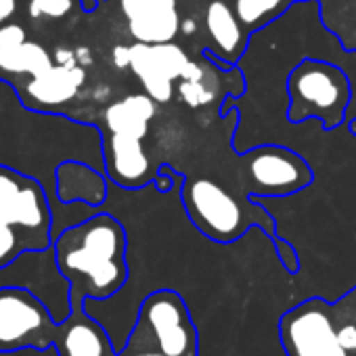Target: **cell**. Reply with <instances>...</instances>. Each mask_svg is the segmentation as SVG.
Returning <instances> with one entry per match:
<instances>
[{"instance_id":"7","label":"cell","mask_w":356,"mask_h":356,"mask_svg":"<svg viewBox=\"0 0 356 356\" xmlns=\"http://www.w3.org/2000/svg\"><path fill=\"white\" fill-rule=\"evenodd\" d=\"M243 193L250 197H289L314 181L310 163L289 147L258 145L239 157Z\"/></svg>"},{"instance_id":"17","label":"cell","mask_w":356,"mask_h":356,"mask_svg":"<svg viewBox=\"0 0 356 356\" xmlns=\"http://www.w3.org/2000/svg\"><path fill=\"white\" fill-rule=\"evenodd\" d=\"M333 308L339 343L350 356H356V287L350 289L341 300L333 302Z\"/></svg>"},{"instance_id":"3","label":"cell","mask_w":356,"mask_h":356,"mask_svg":"<svg viewBox=\"0 0 356 356\" xmlns=\"http://www.w3.org/2000/svg\"><path fill=\"white\" fill-rule=\"evenodd\" d=\"M53 206L36 176L0 163V268L53 245Z\"/></svg>"},{"instance_id":"18","label":"cell","mask_w":356,"mask_h":356,"mask_svg":"<svg viewBox=\"0 0 356 356\" xmlns=\"http://www.w3.org/2000/svg\"><path fill=\"white\" fill-rule=\"evenodd\" d=\"M155 178H153V185L159 193H168L178 181H183L185 174L183 172H178V170H172L170 165H159L155 170Z\"/></svg>"},{"instance_id":"10","label":"cell","mask_w":356,"mask_h":356,"mask_svg":"<svg viewBox=\"0 0 356 356\" xmlns=\"http://www.w3.org/2000/svg\"><path fill=\"white\" fill-rule=\"evenodd\" d=\"M113 65L118 70L130 67L132 74L140 80L145 92L155 103H168L172 99L174 82L183 80L191 65L189 57L181 47L174 42L165 44H143L136 42L132 47H115Z\"/></svg>"},{"instance_id":"13","label":"cell","mask_w":356,"mask_h":356,"mask_svg":"<svg viewBox=\"0 0 356 356\" xmlns=\"http://www.w3.org/2000/svg\"><path fill=\"white\" fill-rule=\"evenodd\" d=\"M109 200V178L105 172L86 161L65 159L55 170V204L53 214L63 204H86L103 208Z\"/></svg>"},{"instance_id":"9","label":"cell","mask_w":356,"mask_h":356,"mask_svg":"<svg viewBox=\"0 0 356 356\" xmlns=\"http://www.w3.org/2000/svg\"><path fill=\"white\" fill-rule=\"evenodd\" d=\"M279 339L287 356H350L337 337L335 308L323 298H308L283 312Z\"/></svg>"},{"instance_id":"16","label":"cell","mask_w":356,"mask_h":356,"mask_svg":"<svg viewBox=\"0 0 356 356\" xmlns=\"http://www.w3.org/2000/svg\"><path fill=\"white\" fill-rule=\"evenodd\" d=\"M293 0H235V15L248 34L260 32L264 26L281 17Z\"/></svg>"},{"instance_id":"4","label":"cell","mask_w":356,"mask_h":356,"mask_svg":"<svg viewBox=\"0 0 356 356\" xmlns=\"http://www.w3.org/2000/svg\"><path fill=\"white\" fill-rule=\"evenodd\" d=\"M153 115L155 101L147 92L128 95L107 105L101 124H95L101 132L105 174L118 189L138 191L153 183L157 172L143 147Z\"/></svg>"},{"instance_id":"6","label":"cell","mask_w":356,"mask_h":356,"mask_svg":"<svg viewBox=\"0 0 356 356\" xmlns=\"http://www.w3.org/2000/svg\"><path fill=\"white\" fill-rule=\"evenodd\" d=\"M124 346L165 356H200L197 327L183 296L174 289L151 291L140 302L134 329Z\"/></svg>"},{"instance_id":"11","label":"cell","mask_w":356,"mask_h":356,"mask_svg":"<svg viewBox=\"0 0 356 356\" xmlns=\"http://www.w3.org/2000/svg\"><path fill=\"white\" fill-rule=\"evenodd\" d=\"M0 287H24L40 298L57 323L72 312L70 283L61 275L53 245L47 250L24 252L17 260L0 268Z\"/></svg>"},{"instance_id":"14","label":"cell","mask_w":356,"mask_h":356,"mask_svg":"<svg viewBox=\"0 0 356 356\" xmlns=\"http://www.w3.org/2000/svg\"><path fill=\"white\" fill-rule=\"evenodd\" d=\"M53 348L59 356H120L103 325L84 306H74L59 323Z\"/></svg>"},{"instance_id":"8","label":"cell","mask_w":356,"mask_h":356,"mask_svg":"<svg viewBox=\"0 0 356 356\" xmlns=\"http://www.w3.org/2000/svg\"><path fill=\"white\" fill-rule=\"evenodd\" d=\"M59 323L49 306L24 287H0V352L49 350Z\"/></svg>"},{"instance_id":"20","label":"cell","mask_w":356,"mask_h":356,"mask_svg":"<svg viewBox=\"0 0 356 356\" xmlns=\"http://www.w3.org/2000/svg\"><path fill=\"white\" fill-rule=\"evenodd\" d=\"M348 130H350V134H352V136H356V118L348 122Z\"/></svg>"},{"instance_id":"21","label":"cell","mask_w":356,"mask_h":356,"mask_svg":"<svg viewBox=\"0 0 356 356\" xmlns=\"http://www.w3.org/2000/svg\"><path fill=\"white\" fill-rule=\"evenodd\" d=\"M352 3H356V0H352Z\"/></svg>"},{"instance_id":"15","label":"cell","mask_w":356,"mask_h":356,"mask_svg":"<svg viewBox=\"0 0 356 356\" xmlns=\"http://www.w3.org/2000/svg\"><path fill=\"white\" fill-rule=\"evenodd\" d=\"M206 32L212 42L208 51H212L220 61L229 65H237L241 55L248 49L250 34L241 26L235 15V9L225 0H212L206 9Z\"/></svg>"},{"instance_id":"2","label":"cell","mask_w":356,"mask_h":356,"mask_svg":"<svg viewBox=\"0 0 356 356\" xmlns=\"http://www.w3.org/2000/svg\"><path fill=\"white\" fill-rule=\"evenodd\" d=\"M181 202L193 227L210 241L233 243L239 241L252 227H258L273 241L283 264H293L298 260L296 248L287 239L279 237L275 216L250 195H237L210 176L185 174Z\"/></svg>"},{"instance_id":"5","label":"cell","mask_w":356,"mask_h":356,"mask_svg":"<svg viewBox=\"0 0 356 356\" xmlns=\"http://www.w3.org/2000/svg\"><path fill=\"white\" fill-rule=\"evenodd\" d=\"M287 99L289 124H304L314 118L325 130H335L346 122L352 82L339 65L306 57L287 76Z\"/></svg>"},{"instance_id":"12","label":"cell","mask_w":356,"mask_h":356,"mask_svg":"<svg viewBox=\"0 0 356 356\" xmlns=\"http://www.w3.org/2000/svg\"><path fill=\"white\" fill-rule=\"evenodd\" d=\"M118 5L134 42L165 44L178 36V0H120Z\"/></svg>"},{"instance_id":"1","label":"cell","mask_w":356,"mask_h":356,"mask_svg":"<svg viewBox=\"0 0 356 356\" xmlns=\"http://www.w3.org/2000/svg\"><path fill=\"white\" fill-rule=\"evenodd\" d=\"M53 250L70 283L72 308L84 306L86 300H109L128 283L126 227L105 210L65 227L53 239Z\"/></svg>"},{"instance_id":"19","label":"cell","mask_w":356,"mask_h":356,"mask_svg":"<svg viewBox=\"0 0 356 356\" xmlns=\"http://www.w3.org/2000/svg\"><path fill=\"white\" fill-rule=\"evenodd\" d=\"M120 356H165V354L155 352V350H134V348L124 346V348L120 350Z\"/></svg>"}]
</instances>
